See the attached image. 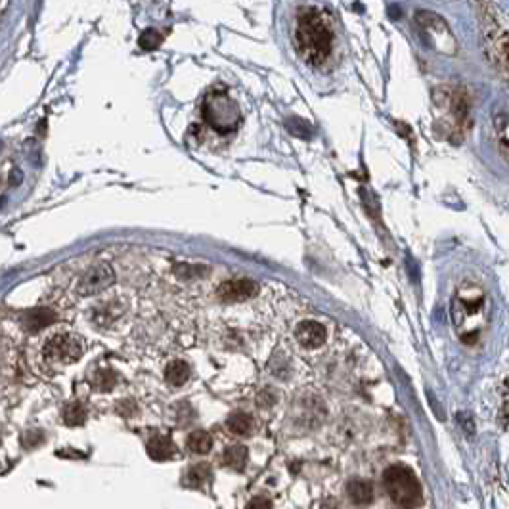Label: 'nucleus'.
Wrapping results in <instances>:
<instances>
[{"label": "nucleus", "mask_w": 509, "mask_h": 509, "mask_svg": "<svg viewBox=\"0 0 509 509\" xmlns=\"http://www.w3.org/2000/svg\"><path fill=\"white\" fill-rule=\"evenodd\" d=\"M491 320V301L484 289L475 284H463L452 299V324L456 334L467 345L479 341Z\"/></svg>", "instance_id": "nucleus-1"}, {"label": "nucleus", "mask_w": 509, "mask_h": 509, "mask_svg": "<svg viewBox=\"0 0 509 509\" xmlns=\"http://www.w3.org/2000/svg\"><path fill=\"white\" fill-rule=\"evenodd\" d=\"M295 42L299 52L310 65L324 64L334 42V31L324 12L306 10L297 19Z\"/></svg>", "instance_id": "nucleus-2"}, {"label": "nucleus", "mask_w": 509, "mask_h": 509, "mask_svg": "<svg viewBox=\"0 0 509 509\" xmlns=\"http://www.w3.org/2000/svg\"><path fill=\"white\" fill-rule=\"evenodd\" d=\"M481 8V25H482V40L486 54L500 69L501 77H508V21L506 14H498V4L494 2H482Z\"/></svg>", "instance_id": "nucleus-3"}, {"label": "nucleus", "mask_w": 509, "mask_h": 509, "mask_svg": "<svg viewBox=\"0 0 509 509\" xmlns=\"http://www.w3.org/2000/svg\"><path fill=\"white\" fill-rule=\"evenodd\" d=\"M203 119L221 134H230L240 127V108L226 90H211L203 102Z\"/></svg>", "instance_id": "nucleus-4"}, {"label": "nucleus", "mask_w": 509, "mask_h": 509, "mask_svg": "<svg viewBox=\"0 0 509 509\" xmlns=\"http://www.w3.org/2000/svg\"><path fill=\"white\" fill-rule=\"evenodd\" d=\"M383 482L395 504L400 508L412 509L421 504V486L417 481L416 473L404 465H390L383 473Z\"/></svg>", "instance_id": "nucleus-5"}, {"label": "nucleus", "mask_w": 509, "mask_h": 509, "mask_svg": "<svg viewBox=\"0 0 509 509\" xmlns=\"http://www.w3.org/2000/svg\"><path fill=\"white\" fill-rule=\"evenodd\" d=\"M84 352V343L75 334H54L42 347V356L50 366H69L77 362Z\"/></svg>", "instance_id": "nucleus-6"}, {"label": "nucleus", "mask_w": 509, "mask_h": 509, "mask_svg": "<svg viewBox=\"0 0 509 509\" xmlns=\"http://www.w3.org/2000/svg\"><path fill=\"white\" fill-rule=\"evenodd\" d=\"M419 31L425 38V42L431 48H436L438 52H445V54H454L456 52V42H454L450 27L446 25V21L443 18H438L433 12H427L421 10L417 12L416 16Z\"/></svg>", "instance_id": "nucleus-7"}, {"label": "nucleus", "mask_w": 509, "mask_h": 509, "mask_svg": "<svg viewBox=\"0 0 509 509\" xmlns=\"http://www.w3.org/2000/svg\"><path fill=\"white\" fill-rule=\"evenodd\" d=\"M113 282H115V272H113L112 266L108 262H100V264H94L92 269L84 272L83 276L79 278V282H77L75 289H77L79 295L90 297L113 286Z\"/></svg>", "instance_id": "nucleus-8"}, {"label": "nucleus", "mask_w": 509, "mask_h": 509, "mask_svg": "<svg viewBox=\"0 0 509 509\" xmlns=\"http://www.w3.org/2000/svg\"><path fill=\"white\" fill-rule=\"evenodd\" d=\"M259 286L251 280H228L219 286V297L224 303H241L257 295Z\"/></svg>", "instance_id": "nucleus-9"}, {"label": "nucleus", "mask_w": 509, "mask_h": 509, "mask_svg": "<svg viewBox=\"0 0 509 509\" xmlns=\"http://www.w3.org/2000/svg\"><path fill=\"white\" fill-rule=\"evenodd\" d=\"M295 337L297 341L301 343L303 347H306V349H318L325 343L327 332H325V327L322 324L306 320V322H301L297 325Z\"/></svg>", "instance_id": "nucleus-10"}, {"label": "nucleus", "mask_w": 509, "mask_h": 509, "mask_svg": "<svg viewBox=\"0 0 509 509\" xmlns=\"http://www.w3.org/2000/svg\"><path fill=\"white\" fill-rule=\"evenodd\" d=\"M148 456L156 462H165L175 456V445L169 436H153L146 446Z\"/></svg>", "instance_id": "nucleus-11"}, {"label": "nucleus", "mask_w": 509, "mask_h": 509, "mask_svg": "<svg viewBox=\"0 0 509 509\" xmlns=\"http://www.w3.org/2000/svg\"><path fill=\"white\" fill-rule=\"evenodd\" d=\"M351 500L358 506H368L373 500V486L368 481H351L347 486Z\"/></svg>", "instance_id": "nucleus-12"}, {"label": "nucleus", "mask_w": 509, "mask_h": 509, "mask_svg": "<svg viewBox=\"0 0 509 509\" xmlns=\"http://www.w3.org/2000/svg\"><path fill=\"white\" fill-rule=\"evenodd\" d=\"M188 377H190V366L182 360L171 362L167 366V370H165V380L173 387H182L186 381H188Z\"/></svg>", "instance_id": "nucleus-13"}, {"label": "nucleus", "mask_w": 509, "mask_h": 509, "mask_svg": "<svg viewBox=\"0 0 509 509\" xmlns=\"http://www.w3.org/2000/svg\"><path fill=\"white\" fill-rule=\"evenodd\" d=\"M223 462L232 467V469H236V471H241L243 467H245V463H247V448L243 445H232L228 446L223 454Z\"/></svg>", "instance_id": "nucleus-14"}, {"label": "nucleus", "mask_w": 509, "mask_h": 509, "mask_svg": "<svg viewBox=\"0 0 509 509\" xmlns=\"http://www.w3.org/2000/svg\"><path fill=\"white\" fill-rule=\"evenodd\" d=\"M226 427L230 429V433H234V435L245 436L249 435L251 429H253V419L247 414H243V412H236V414H232L226 419Z\"/></svg>", "instance_id": "nucleus-15"}, {"label": "nucleus", "mask_w": 509, "mask_h": 509, "mask_svg": "<svg viewBox=\"0 0 509 509\" xmlns=\"http://www.w3.org/2000/svg\"><path fill=\"white\" fill-rule=\"evenodd\" d=\"M186 443H188V448L195 454H207L213 448V438L207 431H194L188 436Z\"/></svg>", "instance_id": "nucleus-16"}, {"label": "nucleus", "mask_w": 509, "mask_h": 509, "mask_svg": "<svg viewBox=\"0 0 509 509\" xmlns=\"http://www.w3.org/2000/svg\"><path fill=\"white\" fill-rule=\"evenodd\" d=\"M209 477H211L209 465L199 463V465H194L190 471L186 473V484L192 486V488H199V486H203L205 482L209 481Z\"/></svg>", "instance_id": "nucleus-17"}, {"label": "nucleus", "mask_w": 509, "mask_h": 509, "mask_svg": "<svg viewBox=\"0 0 509 509\" xmlns=\"http://www.w3.org/2000/svg\"><path fill=\"white\" fill-rule=\"evenodd\" d=\"M115 381H117V375L112 370L102 368V370H98L94 373L92 383L98 390H112L115 387Z\"/></svg>", "instance_id": "nucleus-18"}, {"label": "nucleus", "mask_w": 509, "mask_h": 509, "mask_svg": "<svg viewBox=\"0 0 509 509\" xmlns=\"http://www.w3.org/2000/svg\"><path fill=\"white\" fill-rule=\"evenodd\" d=\"M163 38H165V35H161L158 29H146V31L140 35L138 45L140 48H144V50H156V48L161 47Z\"/></svg>", "instance_id": "nucleus-19"}, {"label": "nucleus", "mask_w": 509, "mask_h": 509, "mask_svg": "<svg viewBox=\"0 0 509 509\" xmlns=\"http://www.w3.org/2000/svg\"><path fill=\"white\" fill-rule=\"evenodd\" d=\"M84 419H86V412H84V408L81 404H69V406L65 408L64 421L67 425H83Z\"/></svg>", "instance_id": "nucleus-20"}, {"label": "nucleus", "mask_w": 509, "mask_h": 509, "mask_svg": "<svg viewBox=\"0 0 509 509\" xmlns=\"http://www.w3.org/2000/svg\"><path fill=\"white\" fill-rule=\"evenodd\" d=\"M52 322V312L50 310H35V312H31L29 316V327L31 330H40V327H45L47 324Z\"/></svg>", "instance_id": "nucleus-21"}, {"label": "nucleus", "mask_w": 509, "mask_h": 509, "mask_svg": "<svg viewBox=\"0 0 509 509\" xmlns=\"http://www.w3.org/2000/svg\"><path fill=\"white\" fill-rule=\"evenodd\" d=\"M247 509H272V504L266 498H253V500L247 504Z\"/></svg>", "instance_id": "nucleus-22"}, {"label": "nucleus", "mask_w": 509, "mask_h": 509, "mask_svg": "<svg viewBox=\"0 0 509 509\" xmlns=\"http://www.w3.org/2000/svg\"><path fill=\"white\" fill-rule=\"evenodd\" d=\"M274 400L276 397H272V393H260L259 395V406H270V404H274Z\"/></svg>", "instance_id": "nucleus-23"}]
</instances>
